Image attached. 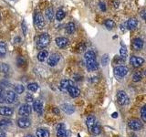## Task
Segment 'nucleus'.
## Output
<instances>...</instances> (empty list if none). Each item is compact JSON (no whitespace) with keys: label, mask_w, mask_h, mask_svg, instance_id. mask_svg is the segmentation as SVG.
I'll return each mask as SVG.
<instances>
[{"label":"nucleus","mask_w":146,"mask_h":137,"mask_svg":"<svg viewBox=\"0 0 146 137\" xmlns=\"http://www.w3.org/2000/svg\"><path fill=\"white\" fill-rule=\"evenodd\" d=\"M84 59L86 61V66L89 70H96L99 68V64L96 61V55L92 50H89L84 55Z\"/></svg>","instance_id":"obj_1"},{"label":"nucleus","mask_w":146,"mask_h":137,"mask_svg":"<svg viewBox=\"0 0 146 137\" xmlns=\"http://www.w3.org/2000/svg\"><path fill=\"white\" fill-rule=\"evenodd\" d=\"M49 42H50L49 35L48 33H42L41 35H39L38 40H36V48L38 49H42L47 47V46H48Z\"/></svg>","instance_id":"obj_2"},{"label":"nucleus","mask_w":146,"mask_h":137,"mask_svg":"<svg viewBox=\"0 0 146 137\" xmlns=\"http://www.w3.org/2000/svg\"><path fill=\"white\" fill-rule=\"evenodd\" d=\"M128 125H129V127L131 130L139 131L143 128V122H141L139 119L132 118V119H130V120L128 121Z\"/></svg>","instance_id":"obj_3"},{"label":"nucleus","mask_w":146,"mask_h":137,"mask_svg":"<svg viewBox=\"0 0 146 137\" xmlns=\"http://www.w3.org/2000/svg\"><path fill=\"white\" fill-rule=\"evenodd\" d=\"M117 100L119 104L121 105H126L129 103L130 99L128 97L127 93L123 90H119L117 92Z\"/></svg>","instance_id":"obj_4"},{"label":"nucleus","mask_w":146,"mask_h":137,"mask_svg":"<svg viewBox=\"0 0 146 137\" xmlns=\"http://www.w3.org/2000/svg\"><path fill=\"white\" fill-rule=\"evenodd\" d=\"M34 23H35V26L36 27V29H42L45 27V20H44V17L43 16L41 15L40 13H36L35 14V17H34Z\"/></svg>","instance_id":"obj_5"},{"label":"nucleus","mask_w":146,"mask_h":137,"mask_svg":"<svg viewBox=\"0 0 146 137\" xmlns=\"http://www.w3.org/2000/svg\"><path fill=\"white\" fill-rule=\"evenodd\" d=\"M128 68L125 66H118L116 68H114V74L118 78H122L128 74Z\"/></svg>","instance_id":"obj_6"},{"label":"nucleus","mask_w":146,"mask_h":137,"mask_svg":"<svg viewBox=\"0 0 146 137\" xmlns=\"http://www.w3.org/2000/svg\"><path fill=\"white\" fill-rule=\"evenodd\" d=\"M18 113L23 117H27L31 114V107L29 104L25 103L20 106L19 110H18Z\"/></svg>","instance_id":"obj_7"},{"label":"nucleus","mask_w":146,"mask_h":137,"mask_svg":"<svg viewBox=\"0 0 146 137\" xmlns=\"http://www.w3.org/2000/svg\"><path fill=\"white\" fill-rule=\"evenodd\" d=\"M59 59H60V55L58 53H53L51 54L48 59V64L50 67H54L56 66L58 63Z\"/></svg>","instance_id":"obj_8"},{"label":"nucleus","mask_w":146,"mask_h":137,"mask_svg":"<svg viewBox=\"0 0 146 137\" xmlns=\"http://www.w3.org/2000/svg\"><path fill=\"white\" fill-rule=\"evenodd\" d=\"M130 63L131 64V66H133L134 68H139L144 63V59L141 57L131 56L130 59Z\"/></svg>","instance_id":"obj_9"},{"label":"nucleus","mask_w":146,"mask_h":137,"mask_svg":"<svg viewBox=\"0 0 146 137\" xmlns=\"http://www.w3.org/2000/svg\"><path fill=\"white\" fill-rule=\"evenodd\" d=\"M33 109L34 111L38 114V115H42L43 112V102L40 100H36L33 102Z\"/></svg>","instance_id":"obj_10"},{"label":"nucleus","mask_w":146,"mask_h":137,"mask_svg":"<svg viewBox=\"0 0 146 137\" xmlns=\"http://www.w3.org/2000/svg\"><path fill=\"white\" fill-rule=\"evenodd\" d=\"M55 42H56V44L58 45V48L64 49L68 45V42H70V41H68V39L67 38H64V37H59V38H57L56 39H55Z\"/></svg>","instance_id":"obj_11"},{"label":"nucleus","mask_w":146,"mask_h":137,"mask_svg":"<svg viewBox=\"0 0 146 137\" xmlns=\"http://www.w3.org/2000/svg\"><path fill=\"white\" fill-rule=\"evenodd\" d=\"M131 47L134 50H140L143 49V41L141 39L139 38H136L132 40V43H131Z\"/></svg>","instance_id":"obj_12"},{"label":"nucleus","mask_w":146,"mask_h":137,"mask_svg":"<svg viewBox=\"0 0 146 137\" xmlns=\"http://www.w3.org/2000/svg\"><path fill=\"white\" fill-rule=\"evenodd\" d=\"M31 124L30 120L27 117H22L17 120V125L20 128H27Z\"/></svg>","instance_id":"obj_13"},{"label":"nucleus","mask_w":146,"mask_h":137,"mask_svg":"<svg viewBox=\"0 0 146 137\" xmlns=\"http://www.w3.org/2000/svg\"><path fill=\"white\" fill-rule=\"evenodd\" d=\"M5 100L8 103V104H11V103H14L16 100V93L15 91L13 90H7V93H6V99Z\"/></svg>","instance_id":"obj_14"},{"label":"nucleus","mask_w":146,"mask_h":137,"mask_svg":"<svg viewBox=\"0 0 146 137\" xmlns=\"http://www.w3.org/2000/svg\"><path fill=\"white\" fill-rule=\"evenodd\" d=\"M67 90H68V94H70L72 98H76V97H78V96H79L80 93V89H78L77 87L74 86V85L70 86V87H68V88L67 89Z\"/></svg>","instance_id":"obj_15"},{"label":"nucleus","mask_w":146,"mask_h":137,"mask_svg":"<svg viewBox=\"0 0 146 137\" xmlns=\"http://www.w3.org/2000/svg\"><path fill=\"white\" fill-rule=\"evenodd\" d=\"M72 85H74V83H73V81L71 80L64 79L60 81V83H59V89L61 90H67L68 87L72 86Z\"/></svg>","instance_id":"obj_16"},{"label":"nucleus","mask_w":146,"mask_h":137,"mask_svg":"<svg viewBox=\"0 0 146 137\" xmlns=\"http://www.w3.org/2000/svg\"><path fill=\"white\" fill-rule=\"evenodd\" d=\"M14 113V110L10 107L3 106L0 107V115L2 116H11Z\"/></svg>","instance_id":"obj_17"},{"label":"nucleus","mask_w":146,"mask_h":137,"mask_svg":"<svg viewBox=\"0 0 146 137\" xmlns=\"http://www.w3.org/2000/svg\"><path fill=\"white\" fill-rule=\"evenodd\" d=\"M86 124H87V127H88V129L90 131H91V129L93 128V126L96 124V118L95 116L93 115H90L88 116L86 120Z\"/></svg>","instance_id":"obj_18"},{"label":"nucleus","mask_w":146,"mask_h":137,"mask_svg":"<svg viewBox=\"0 0 146 137\" xmlns=\"http://www.w3.org/2000/svg\"><path fill=\"white\" fill-rule=\"evenodd\" d=\"M126 25L129 29H134L137 27V25H138V20H137L135 17H131L130 19L127 21Z\"/></svg>","instance_id":"obj_19"},{"label":"nucleus","mask_w":146,"mask_h":137,"mask_svg":"<svg viewBox=\"0 0 146 137\" xmlns=\"http://www.w3.org/2000/svg\"><path fill=\"white\" fill-rule=\"evenodd\" d=\"M66 134H67V130L65 128V125L63 123L59 124L57 131V137H66Z\"/></svg>","instance_id":"obj_20"},{"label":"nucleus","mask_w":146,"mask_h":137,"mask_svg":"<svg viewBox=\"0 0 146 137\" xmlns=\"http://www.w3.org/2000/svg\"><path fill=\"white\" fill-rule=\"evenodd\" d=\"M36 137H49V132L45 128H39L36 130Z\"/></svg>","instance_id":"obj_21"},{"label":"nucleus","mask_w":146,"mask_h":137,"mask_svg":"<svg viewBox=\"0 0 146 137\" xmlns=\"http://www.w3.org/2000/svg\"><path fill=\"white\" fill-rule=\"evenodd\" d=\"M62 110L64 112H65L67 114H71L75 112V109H74V106H72L70 104H68V103H65V104H62L61 106Z\"/></svg>","instance_id":"obj_22"},{"label":"nucleus","mask_w":146,"mask_h":137,"mask_svg":"<svg viewBox=\"0 0 146 137\" xmlns=\"http://www.w3.org/2000/svg\"><path fill=\"white\" fill-rule=\"evenodd\" d=\"M54 16H55V14H54L53 8L49 7V8L46 9V11H45V17H46V18H47V20L52 21L53 18H54Z\"/></svg>","instance_id":"obj_23"},{"label":"nucleus","mask_w":146,"mask_h":137,"mask_svg":"<svg viewBox=\"0 0 146 137\" xmlns=\"http://www.w3.org/2000/svg\"><path fill=\"white\" fill-rule=\"evenodd\" d=\"M7 51V43L5 41H0V57L3 58L6 56Z\"/></svg>","instance_id":"obj_24"},{"label":"nucleus","mask_w":146,"mask_h":137,"mask_svg":"<svg viewBox=\"0 0 146 137\" xmlns=\"http://www.w3.org/2000/svg\"><path fill=\"white\" fill-rule=\"evenodd\" d=\"M48 57V52L47 50H41V51H39L38 54V59L41 62L46 61Z\"/></svg>","instance_id":"obj_25"},{"label":"nucleus","mask_w":146,"mask_h":137,"mask_svg":"<svg viewBox=\"0 0 146 137\" xmlns=\"http://www.w3.org/2000/svg\"><path fill=\"white\" fill-rule=\"evenodd\" d=\"M65 29H66V31H67L68 34H72L76 29V26H75V24L73 22H68V24L66 25Z\"/></svg>","instance_id":"obj_26"},{"label":"nucleus","mask_w":146,"mask_h":137,"mask_svg":"<svg viewBox=\"0 0 146 137\" xmlns=\"http://www.w3.org/2000/svg\"><path fill=\"white\" fill-rule=\"evenodd\" d=\"M65 12H64L63 9H58V10L56 12V19L58 20V21H60L62 20L64 17H65Z\"/></svg>","instance_id":"obj_27"},{"label":"nucleus","mask_w":146,"mask_h":137,"mask_svg":"<svg viewBox=\"0 0 146 137\" xmlns=\"http://www.w3.org/2000/svg\"><path fill=\"white\" fill-rule=\"evenodd\" d=\"M38 87L39 86L38 83H36V82H31V83L27 85V89H29L30 91H32V92H35V91L38 90Z\"/></svg>","instance_id":"obj_28"},{"label":"nucleus","mask_w":146,"mask_h":137,"mask_svg":"<svg viewBox=\"0 0 146 137\" xmlns=\"http://www.w3.org/2000/svg\"><path fill=\"white\" fill-rule=\"evenodd\" d=\"M120 54H121V58L122 61H125V59L127 58V55H128L127 49L125 46H121V48L120 49Z\"/></svg>","instance_id":"obj_29"},{"label":"nucleus","mask_w":146,"mask_h":137,"mask_svg":"<svg viewBox=\"0 0 146 137\" xmlns=\"http://www.w3.org/2000/svg\"><path fill=\"white\" fill-rule=\"evenodd\" d=\"M104 25L108 29H112L113 27H115V23H114V21L111 19H106L104 22Z\"/></svg>","instance_id":"obj_30"},{"label":"nucleus","mask_w":146,"mask_h":137,"mask_svg":"<svg viewBox=\"0 0 146 137\" xmlns=\"http://www.w3.org/2000/svg\"><path fill=\"white\" fill-rule=\"evenodd\" d=\"M9 66L7 65V63H1L0 64V71H1L2 73H4V74H7V73H8L9 71Z\"/></svg>","instance_id":"obj_31"},{"label":"nucleus","mask_w":146,"mask_h":137,"mask_svg":"<svg viewBox=\"0 0 146 137\" xmlns=\"http://www.w3.org/2000/svg\"><path fill=\"white\" fill-rule=\"evenodd\" d=\"M141 79H143V74H141V71H137L133 74V77H132V80L134 82H138L140 81Z\"/></svg>","instance_id":"obj_32"},{"label":"nucleus","mask_w":146,"mask_h":137,"mask_svg":"<svg viewBox=\"0 0 146 137\" xmlns=\"http://www.w3.org/2000/svg\"><path fill=\"white\" fill-rule=\"evenodd\" d=\"M90 132H92L93 134H95V135L100 134V132H102V130H100V126L98 125V124H95V125L93 126L92 129H91Z\"/></svg>","instance_id":"obj_33"},{"label":"nucleus","mask_w":146,"mask_h":137,"mask_svg":"<svg viewBox=\"0 0 146 137\" xmlns=\"http://www.w3.org/2000/svg\"><path fill=\"white\" fill-rule=\"evenodd\" d=\"M24 90H25V88H24V86L21 85V84H17L15 86V92L18 93V94H21L24 92Z\"/></svg>","instance_id":"obj_34"},{"label":"nucleus","mask_w":146,"mask_h":137,"mask_svg":"<svg viewBox=\"0 0 146 137\" xmlns=\"http://www.w3.org/2000/svg\"><path fill=\"white\" fill-rule=\"evenodd\" d=\"M141 119H143V121L146 122V105H144L141 110Z\"/></svg>","instance_id":"obj_35"},{"label":"nucleus","mask_w":146,"mask_h":137,"mask_svg":"<svg viewBox=\"0 0 146 137\" xmlns=\"http://www.w3.org/2000/svg\"><path fill=\"white\" fill-rule=\"evenodd\" d=\"M5 99H6V96H5V90L3 88L0 87V103H3L5 102Z\"/></svg>","instance_id":"obj_36"},{"label":"nucleus","mask_w":146,"mask_h":137,"mask_svg":"<svg viewBox=\"0 0 146 137\" xmlns=\"http://www.w3.org/2000/svg\"><path fill=\"white\" fill-rule=\"evenodd\" d=\"M108 61H109V55L108 54H104L103 56H102V65L103 66H106Z\"/></svg>","instance_id":"obj_37"},{"label":"nucleus","mask_w":146,"mask_h":137,"mask_svg":"<svg viewBox=\"0 0 146 137\" xmlns=\"http://www.w3.org/2000/svg\"><path fill=\"white\" fill-rule=\"evenodd\" d=\"M11 122L9 120H2L0 121V127H4V126H7L8 124H10Z\"/></svg>","instance_id":"obj_38"},{"label":"nucleus","mask_w":146,"mask_h":137,"mask_svg":"<svg viewBox=\"0 0 146 137\" xmlns=\"http://www.w3.org/2000/svg\"><path fill=\"white\" fill-rule=\"evenodd\" d=\"M26 100H27V102H32L34 100V99H33V97H32L31 94H27V96H26Z\"/></svg>","instance_id":"obj_39"},{"label":"nucleus","mask_w":146,"mask_h":137,"mask_svg":"<svg viewBox=\"0 0 146 137\" xmlns=\"http://www.w3.org/2000/svg\"><path fill=\"white\" fill-rule=\"evenodd\" d=\"M141 17L143 18L144 21L146 22V10H141Z\"/></svg>","instance_id":"obj_40"},{"label":"nucleus","mask_w":146,"mask_h":137,"mask_svg":"<svg viewBox=\"0 0 146 137\" xmlns=\"http://www.w3.org/2000/svg\"><path fill=\"white\" fill-rule=\"evenodd\" d=\"M22 29H23V33L26 34L27 33V27H26V23L25 21L22 22Z\"/></svg>","instance_id":"obj_41"},{"label":"nucleus","mask_w":146,"mask_h":137,"mask_svg":"<svg viewBox=\"0 0 146 137\" xmlns=\"http://www.w3.org/2000/svg\"><path fill=\"white\" fill-rule=\"evenodd\" d=\"M100 9H102V11H105V10H106V7H105V4H104L103 2H100Z\"/></svg>","instance_id":"obj_42"},{"label":"nucleus","mask_w":146,"mask_h":137,"mask_svg":"<svg viewBox=\"0 0 146 137\" xmlns=\"http://www.w3.org/2000/svg\"><path fill=\"white\" fill-rule=\"evenodd\" d=\"M52 112H53L55 114H57V115H58V114H59V110H58V108H53Z\"/></svg>","instance_id":"obj_43"},{"label":"nucleus","mask_w":146,"mask_h":137,"mask_svg":"<svg viewBox=\"0 0 146 137\" xmlns=\"http://www.w3.org/2000/svg\"><path fill=\"white\" fill-rule=\"evenodd\" d=\"M0 137H7V136H6V134H5V132H0Z\"/></svg>","instance_id":"obj_44"},{"label":"nucleus","mask_w":146,"mask_h":137,"mask_svg":"<svg viewBox=\"0 0 146 137\" xmlns=\"http://www.w3.org/2000/svg\"><path fill=\"white\" fill-rule=\"evenodd\" d=\"M112 117H113V118H117V117H118V113H117V112H113V113H112Z\"/></svg>","instance_id":"obj_45"},{"label":"nucleus","mask_w":146,"mask_h":137,"mask_svg":"<svg viewBox=\"0 0 146 137\" xmlns=\"http://www.w3.org/2000/svg\"><path fill=\"white\" fill-rule=\"evenodd\" d=\"M17 41H20V38H18V37H17V38L15 39V42L16 43H18Z\"/></svg>","instance_id":"obj_46"},{"label":"nucleus","mask_w":146,"mask_h":137,"mask_svg":"<svg viewBox=\"0 0 146 137\" xmlns=\"http://www.w3.org/2000/svg\"><path fill=\"white\" fill-rule=\"evenodd\" d=\"M26 137H34L33 135H27Z\"/></svg>","instance_id":"obj_47"},{"label":"nucleus","mask_w":146,"mask_h":137,"mask_svg":"<svg viewBox=\"0 0 146 137\" xmlns=\"http://www.w3.org/2000/svg\"><path fill=\"white\" fill-rule=\"evenodd\" d=\"M132 137H137V136H135V135H134V136H132Z\"/></svg>","instance_id":"obj_48"},{"label":"nucleus","mask_w":146,"mask_h":137,"mask_svg":"<svg viewBox=\"0 0 146 137\" xmlns=\"http://www.w3.org/2000/svg\"><path fill=\"white\" fill-rule=\"evenodd\" d=\"M0 19H1V16H0Z\"/></svg>","instance_id":"obj_49"}]
</instances>
